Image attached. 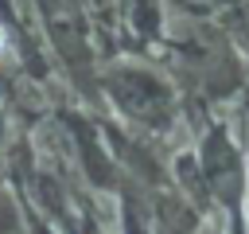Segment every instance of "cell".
I'll list each match as a JSON object with an SVG mask.
<instances>
[{
    "mask_svg": "<svg viewBox=\"0 0 249 234\" xmlns=\"http://www.w3.org/2000/svg\"><path fill=\"white\" fill-rule=\"evenodd\" d=\"M0 47H4V31H0Z\"/></svg>",
    "mask_w": 249,
    "mask_h": 234,
    "instance_id": "cell-1",
    "label": "cell"
}]
</instances>
